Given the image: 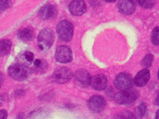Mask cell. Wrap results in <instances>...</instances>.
<instances>
[{"label":"cell","instance_id":"obj_1","mask_svg":"<svg viewBox=\"0 0 159 119\" xmlns=\"http://www.w3.org/2000/svg\"><path fill=\"white\" fill-rule=\"evenodd\" d=\"M31 69L25 64H14L8 68V75L15 80L22 81L30 76Z\"/></svg>","mask_w":159,"mask_h":119},{"label":"cell","instance_id":"obj_2","mask_svg":"<svg viewBox=\"0 0 159 119\" xmlns=\"http://www.w3.org/2000/svg\"><path fill=\"white\" fill-rule=\"evenodd\" d=\"M54 42V33L51 29H44L39 33L38 37V45L42 51H47Z\"/></svg>","mask_w":159,"mask_h":119},{"label":"cell","instance_id":"obj_3","mask_svg":"<svg viewBox=\"0 0 159 119\" xmlns=\"http://www.w3.org/2000/svg\"><path fill=\"white\" fill-rule=\"evenodd\" d=\"M73 25L68 20H63L60 22L57 26L58 37L63 42H69L73 36Z\"/></svg>","mask_w":159,"mask_h":119},{"label":"cell","instance_id":"obj_4","mask_svg":"<svg viewBox=\"0 0 159 119\" xmlns=\"http://www.w3.org/2000/svg\"><path fill=\"white\" fill-rule=\"evenodd\" d=\"M139 93L134 89L120 90L115 95V100L119 104H130L139 98Z\"/></svg>","mask_w":159,"mask_h":119},{"label":"cell","instance_id":"obj_5","mask_svg":"<svg viewBox=\"0 0 159 119\" xmlns=\"http://www.w3.org/2000/svg\"><path fill=\"white\" fill-rule=\"evenodd\" d=\"M134 81L131 76L128 73H119L115 79L114 84L116 89L119 90H125L130 89L133 87Z\"/></svg>","mask_w":159,"mask_h":119},{"label":"cell","instance_id":"obj_6","mask_svg":"<svg viewBox=\"0 0 159 119\" xmlns=\"http://www.w3.org/2000/svg\"><path fill=\"white\" fill-rule=\"evenodd\" d=\"M72 72L66 67L57 68L52 74V79L57 83H65L72 78Z\"/></svg>","mask_w":159,"mask_h":119},{"label":"cell","instance_id":"obj_7","mask_svg":"<svg viewBox=\"0 0 159 119\" xmlns=\"http://www.w3.org/2000/svg\"><path fill=\"white\" fill-rule=\"evenodd\" d=\"M88 107L91 111L94 113H99L103 111L106 107V100L101 95H94L89 99Z\"/></svg>","mask_w":159,"mask_h":119},{"label":"cell","instance_id":"obj_8","mask_svg":"<svg viewBox=\"0 0 159 119\" xmlns=\"http://www.w3.org/2000/svg\"><path fill=\"white\" fill-rule=\"evenodd\" d=\"M55 57L56 60L60 63H69L72 60V50L68 46L65 45H61L57 48L56 52H55Z\"/></svg>","mask_w":159,"mask_h":119},{"label":"cell","instance_id":"obj_9","mask_svg":"<svg viewBox=\"0 0 159 119\" xmlns=\"http://www.w3.org/2000/svg\"><path fill=\"white\" fill-rule=\"evenodd\" d=\"M57 8L55 6L52 4H47V5L42 7L38 12V16L42 20H48L54 18L57 15Z\"/></svg>","mask_w":159,"mask_h":119},{"label":"cell","instance_id":"obj_10","mask_svg":"<svg viewBox=\"0 0 159 119\" xmlns=\"http://www.w3.org/2000/svg\"><path fill=\"white\" fill-rule=\"evenodd\" d=\"M69 9L72 15L80 16V15H84L86 12V11H87V7H86V3L84 1L76 0V1H72L69 4Z\"/></svg>","mask_w":159,"mask_h":119},{"label":"cell","instance_id":"obj_11","mask_svg":"<svg viewBox=\"0 0 159 119\" xmlns=\"http://www.w3.org/2000/svg\"><path fill=\"white\" fill-rule=\"evenodd\" d=\"M107 79L103 74H99L94 76L91 79L90 85L93 89L96 90H104L107 87Z\"/></svg>","mask_w":159,"mask_h":119},{"label":"cell","instance_id":"obj_12","mask_svg":"<svg viewBox=\"0 0 159 119\" xmlns=\"http://www.w3.org/2000/svg\"><path fill=\"white\" fill-rule=\"evenodd\" d=\"M74 78L77 83L82 87H88L91 83L90 74L85 70H78L75 72Z\"/></svg>","mask_w":159,"mask_h":119},{"label":"cell","instance_id":"obj_13","mask_svg":"<svg viewBox=\"0 0 159 119\" xmlns=\"http://www.w3.org/2000/svg\"><path fill=\"white\" fill-rule=\"evenodd\" d=\"M150 71L147 68L143 69L136 75V76L134 77V83L138 87H143L148 83V81L150 80Z\"/></svg>","mask_w":159,"mask_h":119},{"label":"cell","instance_id":"obj_14","mask_svg":"<svg viewBox=\"0 0 159 119\" xmlns=\"http://www.w3.org/2000/svg\"><path fill=\"white\" fill-rule=\"evenodd\" d=\"M118 9L123 15H130L135 11V4L132 1H120L118 3Z\"/></svg>","mask_w":159,"mask_h":119},{"label":"cell","instance_id":"obj_15","mask_svg":"<svg viewBox=\"0 0 159 119\" xmlns=\"http://www.w3.org/2000/svg\"><path fill=\"white\" fill-rule=\"evenodd\" d=\"M47 68L48 63L45 61V60L36 59L33 62L31 70L34 71L38 73H42V72H45Z\"/></svg>","mask_w":159,"mask_h":119},{"label":"cell","instance_id":"obj_16","mask_svg":"<svg viewBox=\"0 0 159 119\" xmlns=\"http://www.w3.org/2000/svg\"><path fill=\"white\" fill-rule=\"evenodd\" d=\"M34 30L31 28H24L18 31V37L21 41L23 42H30L34 38Z\"/></svg>","mask_w":159,"mask_h":119},{"label":"cell","instance_id":"obj_17","mask_svg":"<svg viewBox=\"0 0 159 119\" xmlns=\"http://www.w3.org/2000/svg\"><path fill=\"white\" fill-rule=\"evenodd\" d=\"M11 49V42L10 40L3 39L0 41V56H7Z\"/></svg>","mask_w":159,"mask_h":119},{"label":"cell","instance_id":"obj_18","mask_svg":"<svg viewBox=\"0 0 159 119\" xmlns=\"http://www.w3.org/2000/svg\"><path fill=\"white\" fill-rule=\"evenodd\" d=\"M146 112H147V106L145 103H143L136 107L134 110V115L137 118H141L146 114Z\"/></svg>","mask_w":159,"mask_h":119},{"label":"cell","instance_id":"obj_19","mask_svg":"<svg viewBox=\"0 0 159 119\" xmlns=\"http://www.w3.org/2000/svg\"><path fill=\"white\" fill-rule=\"evenodd\" d=\"M151 42L154 45H159V26L155 27L152 31Z\"/></svg>","mask_w":159,"mask_h":119},{"label":"cell","instance_id":"obj_20","mask_svg":"<svg viewBox=\"0 0 159 119\" xmlns=\"http://www.w3.org/2000/svg\"><path fill=\"white\" fill-rule=\"evenodd\" d=\"M134 114H132L129 111H124L122 112V113H119V114H116V116L115 117V119H134Z\"/></svg>","mask_w":159,"mask_h":119},{"label":"cell","instance_id":"obj_21","mask_svg":"<svg viewBox=\"0 0 159 119\" xmlns=\"http://www.w3.org/2000/svg\"><path fill=\"white\" fill-rule=\"evenodd\" d=\"M153 60H154L153 55L147 54V56H145V57L143 58V60H142V65L146 68L150 67L152 64V62H153Z\"/></svg>","mask_w":159,"mask_h":119},{"label":"cell","instance_id":"obj_22","mask_svg":"<svg viewBox=\"0 0 159 119\" xmlns=\"http://www.w3.org/2000/svg\"><path fill=\"white\" fill-rule=\"evenodd\" d=\"M22 57H23L24 60L28 64L32 63L34 60V55L32 52H30V51L24 52L23 54H22Z\"/></svg>","mask_w":159,"mask_h":119},{"label":"cell","instance_id":"obj_23","mask_svg":"<svg viewBox=\"0 0 159 119\" xmlns=\"http://www.w3.org/2000/svg\"><path fill=\"white\" fill-rule=\"evenodd\" d=\"M139 4L140 7L143 8H152L155 5L154 1H147V0H140L139 1Z\"/></svg>","mask_w":159,"mask_h":119},{"label":"cell","instance_id":"obj_24","mask_svg":"<svg viewBox=\"0 0 159 119\" xmlns=\"http://www.w3.org/2000/svg\"><path fill=\"white\" fill-rule=\"evenodd\" d=\"M11 3L8 0H0V12L5 11L11 7Z\"/></svg>","mask_w":159,"mask_h":119},{"label":"cell","instance_id":"obj_25","mask_svg":"<svg viewBox=\"0 0 159 119\" xmlns=\"http://www.w3.org/2000/svg\"><path fill=\"white\" fill-rule=\"evenodd\" d=\"M7 112L4 110H0V119H7Z\"/></svg>","mask_w":159,"mask_h":119},{"label":"cell","instance_id":"obj_26","mask_svg":"<svg viewBox=\"0 0 159 119\" xmlns=\"http://www.w3.org/2000/svg\"><path fill=\"white\" fill-rule=\"evenodd\" d=\"M4 102H5V96L2 95H0V107L3 105Z\"/></svg>","mask_w":159,"mask_h":119},{"label":"cell","instance_id":"obj_27","mask_svg":"<svg viewBox=\"0 0 159 119\" xmlns=\"http://www.w3.org/2000/svg\"><path fill=\"white\" fill-rule=\"evenodd\" d=\"M3 81H4V76L2 73H1V72H0V87H2V83H3Z\"/></svg>","mask_w":159,"mask_h":119},{"label":"cell","instance_id":"obj_28","mask_svg":"<svg viewBox=\"0 0 159 119\" xmlns=\"http://www.w3.org/2000/svg\"><path fill=\"white\" fill-rule=\"evenodd\" d=\"M154 103L157 106H159V91L157 93V95H156V99L154 100Z\"/></svg>","mask_w":159,"mask_h":119},{"label":"cell","instance_id":"obj_29","mask_svg":"<svg viewBox=\"0 0 159 119\" xmlns=\"http://www.w3.org/2000/svg\"><path fill=\"white\" fill-rule=\"evenodd\" d=\"M155 119H159V110H157V113H156Z\"/></svg>","mask_w":159,"mask_h":119},{"label":"cell","instance_id":"obj_30","mask_svg":"<svg viewBox=\"0 0 159 119\" xmlns=\"http://www.w3.org/2000/svg\"><path fill=\"white\" fill-rule=\"evenodd\" d=\"M157 77H158V79H159V69H158V72H157Z\"/></svg>","mask_w":159,"mask_h":119}]
</instances>
